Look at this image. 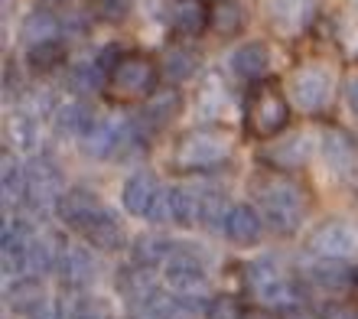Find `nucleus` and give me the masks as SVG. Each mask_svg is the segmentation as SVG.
<instances>
[{"label":"nucleus","instance_id":"nucleus-1","mask_svg":"<svg viewBox=\"0 0 358 319\" xmlns=\"http://www.w3.org/2000/svg\"><path fill=\"white\" fill-rule=\"evenodd\" d=\"M255 199L264 222L277 235H296L303 225V212H306V189L293 176L283 173H264L255 183Z\"/></svg>","mask_w":358,"mask_h":319},{"label":"nucleus","instance_id":"nucleus-2","mask_svg":"<svg viewBox=\"0 0 358 319\" xmlns=\"http://www.w3.org/2000/svg\"><path fill=\"white\" fill-rule=\"evenodd\" d=\"M228 153H231V143L225 134L215 127H196L176 141L170 153V166L179 173H206V169L222 166Z\"/></svg>","mask_w":358,"mask_h":319},{"label":"nucleus","instance_id":"nucleus-3","mask_svg":"<svg viewBox=\"0 0 358 319\" xmlns=\"http://www.w3.org/2000/svg\"><path fill=\"white\" fill-rule=\"evenodd\" d=\"M166 271V283L189 310L196 313L199 306H208V277H206V261L199 257L186 241L176 244V251L170 254V261L163 264Z\"/></svg>","mask_w":358,"mask_h":319},{"label":"nucleus","instance_id":"nucleus-4","mask_svg":"<svg viewBox=\"0 0 358 319\" xmlns=\"http://www.w3.org/2000/svg\"><path fill=\"white\" fill-rule=\"evenodd\" d=\"M157 82H160L157 62L141 52H127L117 59V66L111 69L104 85L114 101H147L150 94H157Z\"/></svg>","mask_w":358,"mask_h":319},{"label":"nucleus","instance_id":"nucleus-5","mask_svg":"<svg viewBox=\"0 0 358 319\" xmlns=\"http://www.w3.org/2000/svg\"><path fill=\"white\" fill-rule=\"evenodd\" d=\"M290 124V104L277 82H261L248 98L245 127L255 141H273Z\"/></svg>","mask_w":358,"mask_h":319},{"label":"nucleus","instance_id":"nucleus-6","mask_svg":"<svg viewBox=\"0 0 358 319\" xmlns=\"http://www.w3.org/2000/svg\"><path fill=\"white\" fill-rule=\"evenodd\" d=\"M66 176H62V169L52 157H33L27 166V208L33 215H43V212H56L59 199L66 192Z\"/></svg>","mask_w":358,"mask_h":319},{"label":"nucleus","instance_id":"nucleus-7","mask_svg":"<svg viewBox=\"0 0 358 319\" xmlns=\"http://www.w3.org/2000/svg\"><path fill=\"white\" fill-rule=\"evenodd\" d=\"M245 277H248V287L267 303V306H283L290 310L300 303V290L287 271H280L271 257H261V261L248 264L245 267Z\"/></svg>","mask_w":358,"mask_h":319},{"label":"nucleus","instance_id":"nucleus-8","mask_svg":"<svg viewBox=\"0 0 358 319\" xmlns=\"http://www.w3.org/2000/svg\"><path fill=\"white\" fill-rule=\"evenodd\" d=\"M293 104L306 114H320L332 101V72L322 66H303L290 78Z\"/></svg>","mask_w":358,"mask_h":319},{"label":"nucleus","instance_id":"nucleus-9","mask_svg":"<svg viewBox=\"0 0 358 319\" xmlns=\"http://www.w3.org/2000/svg\"><path fill=\"white\" fill-rule=\"evenodd\" d=\"M322 160H326V169L339 183H349L358 176V141L345 127L329 124L322 131Z\"/></svg>","mask_w":358,"mask_h":319},{"label":"nucleus","instance_id":"nucleus-10","mask_svg":"<svg viewBox=\"0 0 358 319\" xmlns=\"http://www.w3.org/2000/svg\"><path fill=\"white\" fill-rule=\"evenodd\" d=\"M306 248L316 257H339V261H345V257H352L358 251V232L342 218H329V222H322V225H316L310 232Z\"/></svg>","mask_w":358,"mask_h":319},{"label":"nucleus","instance_id":"nucleus-11","mask_svg":"<svg viewBox=\"0 0 358 319\" xmlns=\"http://www.w3.org/2000/svg\"><path fill=\"white\" fill-rule=\"evenodd\" d=\"M267 17L283 36H300L316 20V0H267Z\"/></svg>","mask_w":358,"mask_h":319},{"label":"nucleus","instance_id":"nucleus-12","mask_svg":"<svg viewBox=\"0 0 358 319\" xmlns=\"http://www.w3.org/2000/svg\"><path fill=\"white\" fill-rule=\"evenodd\" d=\"M127 319H192V310L179 300L176 293L153 287L137 303H127Z\"/></svg>","mask_w":358,"mask_h":319},{"label":"nucleus","instance_id":"nucleus-13","mask_svg":"<svg viewBox=\"0 0 358 319\" xmlns=\"http://www.w3.org/2000/svg\"><path fill=\"white\" fill-rule=\"evenodd\" d=\"M56 274L62 287L72 293L78 290H88V283L94 281V261L92 254L85 248H76V244H62L59 251V261H56Z\"/></svg>","mask_w":358,"mask_h":319},{"label":"nucleus","instance_id":"nucleus-14","mask_svg":"<svg viewBox=\"0 0 358 319\" xmlns=\"http://www.w3.org/2000/svg\"><path fill=\"white\" fill-rule=\"evenodd\" d=\"M101 212V202H98V196H94L88 186H72L62 192V199H59V206H56V215L62 225L69 228H82L92 222L94 215Z\"/></svg>","mask_w":358,"mask_h":319},{"label":"nucleus","instance_id":"nucleus-15","mask_svg":"<svg viewBox=\"0 0 358 319\" xmlns=\"http://www.w3.org/2000/svg\"><path fill=\"white\" fill-rule=\"evenodd\" d=\"M179 114V92L176 88H166V92H160V94H150L147 98V104H143V111H141V118L134 121V127L150 141L153 134H160L166 124L173 121Z\"/></svg>","mask_w":358,"mask_h":319},{"label":"nucleus","instance_id":"nucleus-16","mask_svg":"<svg viewBox=\"0 0 358 319\" xmlns=\"http://www.w3.org/2000/svg\"><path fill=\"white\" fill-rule=\"evenodd\" d=\"M157 196H160V179L153 176V173H147V169H137L127 183H124V208L131 212V215H147L150 212V206L157 202Z\"/></svg>","mask_w":358,"mask_h":319},{"label":"nucleus","instance_id":"nucleus-17","mask_svg":"<svg viewBox=\"0 0 358 319\" xmlns=\"http://www.w3.org/2000/svg\"><path fill=\"white\" fill-rule=\"evenodd\" d=\"M62 36V23L52 10H29L27 17H23V27H20V39H23V46L33 49V46H43V43H56Z\"/></svg>","mask_w":358,"mask_h":319},{"label":"nucleus","instance_id":"nucleus-18","mask_svg":"<svg viewBox=\"0 0 358 319\" xmlns=\"http://www.w3.org/2000/svg\"><path fill=\"white\" fill-rule=\"evenodd\" d=\"M82 235H85V241L92 244L94 251H117L124 244V225L117 222L114 212L101 208V212L82 228Z\"/></svg>","mask_w":358,"mask_h":319},{"label":"nucleus","instance_id":"nucleus-19","mask_svg":"<svg viewBox=\"0 0 358 319\" xmlns=\"http://www.w3.org/2000/svg\"><path fill=\"white\" fill-rule=\"evenodd\" d=\"M264 232V215L251 206H231L228 212V222H225V235L231 244H255Z\"/></svg>","mask_w":358,"mask_h":319},{"label":"nucleus","instance_id":"nucleus-20","mask_svg":"<svg viewBox=\"0 0 358 319\" xmlns=\"http://www.w3.org/2000/svg\"><path fill=\"white\" fill-rule=\"evenodd\" d=\"M208 10L206 0H173L170 7V27L179 36H199L208 27Z\"/></svg>","mask_w":358,"mask_h":319},{"label":"nucleus","instance_id":"nucleus-21","mask_svg":"<svg viewBox=\"0 0 358 319\" xmlns=\"http://www.w3.org/2000/svg\"><path fill=\"white\" fill-rule=\"evenodd\" d=\"M267 66H271V52H267L264 43H245L241 49L231 52V69L245 82H257L267 72Z\"/></svg>","mask_w":358,"mask_h":319},{"label":"nucleus","instance_id":"nucleus-22","mask_svg":"<svg viewBox=\"0 0 358 319\" xmlns=\"http://www.w3.org/2000/svg\"><path fill=\"white\" fill-rule=\"evenodd\" d=\"M92 124L94 118L85 101H66L52 111V127H56L59 137H82Z\"/></svg>","mask_w":358,"mask_h":319},{"label":"nucleus","instance_id":"nucleus-23","mask_svg":"<svg viewBox=\"0 0 358 319\" xmlns=\"http://www.w3.org/2000/svg\"><path fill=\"white\" fill-rule=\"evenodd\" d=\"M43 300H49V297H46V287H43L39 277H17V281L7 287V306L13 313H20V316L33 313Z\"/></svg>","mask_w":358,"mask_h":319},{"label":"nucleus","instance_id":"nucleus-24","mask_svg":"<svg viewBox=\"0 0 358 319\" xmlns=\"http://www.w3.org/2000/svg\"><path fill=\"white\" fill-rule=\"evenodd\" d=\"M117 137H121V131H117L111 121H94L92 127L78 137V147H82L85 157L104 160V157H111V153L117 150Z\"/></svg>","mask_w":358,"mask_h":319},{"label":"nucleus","instance_id":"nucleus-25","mask_svg":"<svg viewBox=\"0 0 358 319\" xmlns=\"http://www.w3.org/2000/svg\"><path fill=\"white\" fill-rule=\"evenodd\" d=\"M306 274H310V281L316 287H322L329 293H339L345 287H352V267H345L339 257H320Z\"/></svg>","mask_w":358,"mask_h":319},{"label":"nucleus","instance_id":"nucleus-26","mask_svg":"<svg viewBox=\"0 0 358 319\" xmlns=\"http://www.w3.org/2000/svg\"><path fill=\"white\" fill-rule=\"evenodd\" d=\"M306 157H310V137H303V134H293V137H287V141H277L271 150L264 153V160L277 169L303 166V160Z\"/></svg>","mask_w":358,"mask_h":319},{"label":"nucleus","instance_id":"nucleus-27","mask_svg":"<svg viewBox=\"0 0 358 319\" xmlns=\"http://www.w3.org/2000/svg\"><path fill=\"white\" fill-rule=\"evenodd\" d=\"M179 241H170L163 235H141L134 241L131 254H134V264H143V267H160V264L170 261V254L176 251Z\"/></svg>","mask_w":358,"mask_h":319},{"label":"nucleus","instance_id":"nucleus-28","mask_svg":"<svg viewBox=\"0 0 358 319\" xmlns=\"http://www.w3.org/2000/svg\"><path fill=\"white\" fill-rule=\"evenodd\" d=\"M59 251H62V241L56 235H36L33 232V241H29V251H27V271L33 274L56 271Z\"/></svg>","mask_w":358,"mask_h":319},{"label":"nucleus","instance_id":"nucleus-29","mask_svg":"<svg viewBox=\"0 0 358 319\" xmlns=\"http://www.w3.org/2000/svg\"><path fill=\"white\" fill-rule=\"evenodd\" d=\"M245 23V10L238 0H215L208 10V29L218 36H235Z\"/></svg>","mask_w":358,"mask_h":319},{"label":"nucleus","instance_id":"nucleus-30","mask_svg":"<svg viewBox=\"0 0 358 319\" xmlns=\"http://www.w3.org/2000/svg\"><path fill=\"white\" fill-rule=\"evenodd\" d=\"M153 267H143V264H134V267H124L121 277H117V287H121V293L127 297V303H137L141 297H147V293L157 287L150 277Z\"/></svg>","mask_w":358,"mask_h":319},{"label":"nucleus","instance_id":"nucleus-31","mask_svg":"<svg viewBox=\"0 0 358 319\" xmlns=\"http://www.w3.org/2000/svg\"><path fill=\"white\" fill-rule=\"evenodd\" d=\"M0 176H3V202H23L27 196V166H20L17 157L13 153H3V169H0Z\"/></svg>","mask_w":358,"mask_h":319},{"label":"nucleus","instance_id":"nucleus-32","mask_svg":"<svg viewBox=\"0 0 358 319\" xmlns=\"http://www.w3.org/2000/svg\"><path fill=\"white\" fill-rule=\"evenodd\" d=\"M160 72L166 78H170L173 85H179V82H186L192 72H196V56L189 52V49H182V46H173V49H166L163 52V66H160Z\"/></svg>","mask_w":358,"mask_h":319},{"label":"nucleus","instance_id":"nucleus-33","mask_svg":"<svg viewBox=\"0 0 358 319\" xmlns=\"http://www.w3.org/2000/svg\"><path fill=\"white\" fill-rule=\"evenodd\" d=\"M199 212H202L199 192H192V189H173V222H176L179 228L196 225Z\"/></svg>","mask_w":358,"mask_h":319},{"label":"nucleus","instance_id":"nucleus-34","mask_svg":"<svg viewBox=\"0 0 358 319\" xmlns=\"http://www.w3.org/2000/svg\"><path fill=\"white\" fill-rule=\"evenodd\" d=\"M10 137L20 150H36V137H39V124L33 111H17L10 118Z\"/></svg>","mask_w":358,"mask_h":319},{"label":"nucleus","instance_id":"nucleus-35","mask_svg":"<svg viewBox=\"0 0 358 319\" xmlns=\"http://www.w3.org/2000/svg\"><path fill=\"white\" fill-rule=\"evenodd\" d=\"M225 104H228L225 85L218 82V76H206V85L199 88V111L208 114V118H218L225 111Z\"/></svg>","mask_w":358,"mask_h":319},{"label":"nucleus","instance_id":"nucleus-36","mask_svg":"<svg viewBox=\"0 0 358 319\" xmlns=\"http://www.w3.org/2000/svg\"><path fill=\"white\" fill-rule=\"evenodd\" d=\"M69 319H111V310L98 297H85L78 290L72 297V306H69Z\"/></svg>","mask_w":358,"mask_h":319},{"label":"nucleus","instance_id":"nucleus-37","mask_svg":"<svg viewBox=\"0 0 358 319\" xmlns=\"http://www.w3.org/2000/svg\"><path fill=\"white\" fill-rule=\"evenodd\" d=\"M27 59H29V66L36 69V72H46V69L59 66V62L66 59V49H62V39H56V43H43V46H33V49H27Z\"/></svg>","mask_w":358,"mask_h":319},{"label":"nucleus","instance_id":"nucleus-38","mask_svg":"<svg viewBox=\"0 0 358 319\" xmlns=\"http://www.w3.org/2000/svg\"><path fill=\"white\" fill-rule=\"evenodd\" d=\"M241 313L235 297H212L206 306V319H241Z\"/></svg>","mask_w":358,"mask_h":319},{"label":"nucleus","instance_id":"nucleus-39","mask_svg":"<svg viewBox=\"0 0 358 319\" xmlns=\"http://www.w3.org/2000/svg\"><path fill=\"white\" fill-rule=\"evenodd\" d=\"M147 222H153V225L173 222V189H160L157 202H153L150 212H147Z\"/></svg>","mask_w":358,"mask_h":319},{"label":"nucleus","instance_id":"nucleus-40","mask_svg":"<svg viewBox=\"0 0 358 319\" xmlns=\"http://www.w3.org/2000/svg\"><path fill=\"white\" fill-rule=\"evenodd\" d=\"M27 319H66V313L56 300H43L33 313H27Z\"/></svg>","mask_w":358,"mask_h":319},{"label":"nucleus","instance_id":"nucleus-41","mask_svg":"<svg viewBox=\"0 0 358 319\" xmlns=\"http://www.w3.org/2000/svg\"><path fill=\"white\" fill-rule=\"evenodd\" d=\"M131 10V0H101V13L108 20H124Z\"/></svg>","mask_w":358,"mask_h":319},{"label":"nucleus","instance_id":"nucleus-42","mask_svg":"<svg viewBox=\"0 0 358 319\" xmlns=\"http://www.w3.org/2000/svg\"><path fill=\"white\" fill-rule=\"evenodd\" d=\"M345 101H349L352 114H358V69L345 78Z\"/></svg>","mask_w":358,"mask_h":319},{"label":"nucleus","instance_id":"nucleus-43","mask_svg":"<svg viewBox=\"0 0 358 319\" xmlns=\"http://www.w3.org/2000/svg\"><path fill=\"white\" fill-rule=\"evenodd\" d=\"M241 319H283V316H277L271 306H251V310L241 313Z\"/></svg>","mask_w":358,"mask_h":319},{"label":"nucleus","instance_id":"nucleus-44","mask_svg":"<svg viewBox=\"0 0 358 319\" xmlns=\"http://www.w3.org/2000/svg\"><path fill=\"white\" fill-rule=\"evenodd\" d=\"M283 319H316L310 310H303V306H290V310H283Z\"/></svg>","mask_w":358,"mask_h":319},{"label":"nucleus","instance_id":"nucleus-45","mask_svg":"<svg viewBox=\"0 0 358 319\" xmlns=\"http://www.w3.org/2000/svg\"><path fill=\"white\" fill-rule=\"evenodd\" d=\"M332 319H358V313H352V310H342V306H332Z\"/></svg>","mask_w":358,"mask_h":319},{"label":"nucleus","instance_id":"nucleus-46","mask_svg":"<svg viewBox=\"0 0 358 319\" xmlns=\"http://www.w3.org/2000/svg\"><path fill=\"white\" fill-rule=\"evenodd\" d=\"M46 3H52V7H66V3H72V0H46Z\"/></svg>","mask_w":358,"mask_h":319},{"label":"nucleus","instance_id":"nucleus-47","mask_svg":"<svg viewBox=\"0 0 358 319\" xmlns=\"http://www.w3.org/2000/svg\"><path fill=\"white\" fill-rule=\"evenodd\" d=\"M352 287L358 290V267H352Z\"/></svg>","mask_w":358,"mask_h":319}]
</instances>
